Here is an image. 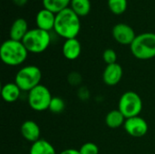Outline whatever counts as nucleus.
<instances>
[{
    "instance_id": "6ab92c4d",
    "label": "nucleus",
    "mask_w": 155,
    "mask_h": 154,
    "mask_svg": "<svg viewBox=\"0 0 155 154\" xmlns=\"http://www.w3.org/2000/svg\"><path fill=\"white\" fill-rule=\"evenodd\" d=\"M43 6L54 14L70 7L71 0H42Z\"/></svg>"
},
{
    "instance_id": "4be33fe9",
    "label": "nucleus",
    "mask_w": 155,
    "mask_h": 154,
    "mask_svg": "<svg viewBox=\"0 0 155 154\" xmlns=\"http://www.w3.org/2000/svg\"><path fill=\"white\" fill-rule=\"evenodd\" d=\"M79 152L81 154H98L99 148L94 143H86L81 146Z\"/></svg>"
},
{
    "instance_id": "423d86ee",
    "label": "nucleus",
    "mask_w": 155,
    "mask_h": 154,
    "mask_svg": "<svg viewBox=\"0 0 155 154\" xmlns=\"http://www.w3.org/2000/svg\"><path fill=\"white\" fill-rule=\"evenodd\" d=\"M143 109V101L138 93L135 92L124 93L120 100L118 110L124 114L125 119L139 116Z\"/></svg>"
},
{
    "instance_id": "412c9836",
    "label": "nucleus",
    "mask_w": 155,
    "mask_h": 154,
    "mask_svg": "<svg viewBox=\"0 0 155 154\" xmlns=\"http://www.w3.org/2000/svg\"><path fill=\"white\" fill-rule=\"evenodd\" d=\"M65 108L64 101L60 97H53L49 105V110L54 113H60Z\"/></svg>"
},
{
    "instance_id": "5701e85b",
    "label": "nucleus",
    "mask_w": 155,
    "mask_h": 154,
    "mask_svg": "<svg viewBox=\"0 0 155 154\" xmlns=\"http://www.w3.org/2000/svg\"><path fill=\"white\" fill-rule=\"evenodd\" d=\"M103 58L104 61L108 64H113L116 63L117 60V54L114 49L108 48L106 50H104V54H103Z\"/></svg>"
},
{
    "instance_id": "9b49d317",
    "label": "nucleus",
    "mask_w": 155,
    "mask_h": 154,
    "mask_svg": "<svg viewBox=\"0 0 155 154\" xmlns=\"http://www.w3.org/2000/svg\"><path fill=\"white\" fill-rule=\"evenodd\" d=\"M122 77H123V68L117 63L113 64H108L105 67L103 74V80L104 84L110 86H114L119 84Z\"/></svg>"
},
{
    "instance_id": "a211bd4d",
    "label": "nucleus",
    "mask_w": 155,
    "mask_h": 154,
    "mask_svg": "<svg viewBox=\"0 0 155 154\" xmlns=\"http://www.w3.org/2000/svg\"><path fill=\"white\" fill-rule=\"evenodd\" d=\"M70 8L79 16H85L91 11L90 0H71Z\"/></svg>"
},
{
    "instance_id": "dca6fc26",
    "label": "nucleus",
    "mask_w": 155,
    "mask_h": 154,
    "mask_svg": "<svg viewBox=\"0 0 155 154\" xmlns=\"http://www.w3.org/2000/svg\"><path fill=\"white\" fill-rule=\"evenodd\" d=\"M29 154H56V152L49 142L44 139H39L32 143Z\"/></svg>"
},
{
    "instance_id": "ddd939ff",
    "label": "nucleus",
    "mask_w": 155,
    "mask_h": 154,
    "mask_svg": "<svg viewBox=\"0 0 155 154\" xmlns=\"http://www.w3.org/2000/svg\"><path fill=\"white\" fill-rule=\"evenodd\" d=\"M21 134L27 142L34 143L40 139V128L35 122L28 120L21 125Z\"/></svg>"
},
{
    "instance_id": "393cba45",
    "label": "nucleus",
    "mask_w": 155,
    "mask_h": 154,
    "mask_svg": "<svg viewBox=\"0 0 155 154\" xmlns=\"http://www.w3.org/2000/svg\"><path fill=\"white\" fill-rule=\"evenodd\" d=\"M12 1L17 6H25L28 2V0H12Z\"/></svg>"
},
{
    "instance_id": "20e7f679",
    "label": "nucleus",
    "mask_w": 155,
    "mask_h": 154,
    "mask_svg": "<svg viewBox=\"0 0 155 154\" xmlns=\"http://www.w3.org/2000/svg\"><path fill=\"white\" fill-rule=\"evenodd\" d=\"M22 43L27 49L28 53L41 54L45 52L51 43L50 33L40 28L29 29Z\"/></svg>"
},
{
    "instance_id": "6e6552de",
    "label": "nucleus",
    "mask_w": 155,
    "mask_h": 154,
    "mask_svg": "<svg viewBox=\"0 0 155 154\" xmlns=\"http://www.w3.org/2000/svg\"><path fill=\"white\" fill-rule=\"evenodd\" d=\"M114 39L120 44L131 45L136 37L135 32L133 27L124 23L116 24L112 30Z\"/></svg>"
},
{
    "instance_id": "9d476101",
    "label": "nucleus",
    "mask_w": 155,
    "mask_h": 154,
    "mask_svg": "<svg viewBox=\"0 0 155 154\" xmlns=\"http://www.w3.org/2000/svg\"><path fill=\"white\" fill-rule=\"evenodd\" d=\"M55 15L56 14L43 7L41 10L37 12L35 16L36 27L47 32L54 30V23H55Z\"/></svg>"
},
{
    "instance_id": "2eb2a0df",
    "label": "nucleus",
    "mask_w": 155,
    "mask_h": 154,
    "mask_svg": "<svg viewBox=\"0 0 155 154\" xmlns=\"http://www.w3.org/2000/svg\"><path fill=\"white\" fill-rule=\"evenodd\" d=\"M21 90L15 83H7L1 89V95L5 102L15 103L20 96Z\"/></svg>"
},
{
    "instance_id": "7ed1b4c3",
    "label": "nucleus",
    "mask_w": 155,
    "mask_h": 154,
    "mask_svg": "<svg viewBox=\"0 0 155 154\" xmlns=\"http://www.w3.org/2000/svg\"><path fill=\"white\" fill-rule=\"evenodd\" d=\"M133 55L139 60H149L155 57V34L143 33L136 35L130 45Z\"/></svg>"
},
{
    "instance_id": "1a4fd4ad",
    "label": "nucleus",
    "mask_w": 155,
    "mask_h": 154,
    "mask_svg": "<svg viewBox=\"0 0 155 154\" xmlns=\"http://www.w3.org/2000/svg\"><path fill=\"white\" fill-rule=\"evenodd\" d=\"M124 127L125 132L129 135L136 138L144 136L148 132L147 122L140 116H135L126 119Z\"/></svg>"
},
{
    "instance_id": "4468645a",
    "label": "nucleus",
    "mask_w": 155,
    "mask_h": 154,
    "mask_svg": "<svg viewBox=\"0 0 155 154\" xmlns=\"http://www.w3.org/2000/svg\"><path fill=\"white\" fill-rule=\"evenodd\" d=\"M28 31L29 29L26 20L22 17L16 18L13 22L10 27V32H9L10 39L15 41H22Z\"/></svg>"
},
{
    "instance_id": "f3484780",
    "label": "nucleus",
    "mask_w": 155,
    "mask_h": 154,
    "mask_svg": "<svg viewBox=\"0 0 155 154\" xmlns=\"http://www.w3.org/2000/svg\"><path fill=\"white\" fill-rule=\"evenodd\" d=\"M125 120V117L119 110H113L107 113L105 117V123L109 128L116 129L124 125Z\"/></svg>"
},
{
    "instance_id": "b1692460",
    "label": "nucleus",
    "mask_w": 155,
    "mask_h": 154,
    "mask_svg": "<svg viewBox=\"0 0 155 154\" xmlns=\"http://www.w3.org/2000/svg\"><path fill=\"white\" fill-rule=\"evenodd\" d=\"M59 154H81L79 150H75V149H66L63 152H61Z\"/></svg>"
},
{
    "instance_id": "39448f33",
    "label": "nucleus",
    "mask_w": 155,
    "mask_h": 154,
    "mask_svg": "<svg viewBox=\"0 0 155 154\" xmlns=\"http://www.w3.org/2000/svg\"><path fill=\"white\" fill-rule=\"evenodd\" d=\"M42 79L41 70L35 65H26L22 67L15 74V83L21 91L30 92L40 84Z\"/></svg>"
},
{
    "instance_id": "f03ea898",
    "label": "nucleus",
    "mask_w": 155,
    "mask_h": 154,
    "mask_svg": "<svg viewBox=\"0 0 155 154\" xmlns=\"http://www.w3.org/2000/svg\"><path fill=\"white\" fill-rule=\"evenodd\" d=\"M27 54L28 51L22 41L8 39L0 47V58L5 64L9 66L22 64L27 58Z\"/></svg>"
},
{
    "instance_id": "0eeeda50",
    "label": "nucleus",
    "mask_w": 155,
    "mask_h": 154,
    "mask_svg": "<svg viewBox=\"0 0 155 154\" xmlns=\"http://www.w3.org/2000/svg\"><path fill=\"white\" fill-rule=\"evenodd\" d=\"M52 94L49 89L42 84L37 85L28 93V104L36 112H43L49 109L52 101Z\"/></svg>"
},
{
    "instance_id": "f8f14e48",
    "label": "nucleus",
    "mask_w": 155,
    "mask_h": 154,
    "mask_svg": "<svg viewBox=\"0 0 155 154\" xmlns=\"http://www.w3.org/2000/svg\"><path fill=\"white\" fill-rule=\"evenodd\" d=\"M81 51L82 46L77 38L66 39L62 47L63 54L68 60L77 59L81 54Z\"/></svg>"
},
{
    "instance_id": "f257e3e1",
    "label": "nucleus",
    "mask_w": 155,
    "mask_h": 154,
    "mask_svg": "<svg viewBox=\"0 0 155 154\" xmlns=\"http://www.w3.org/2000/svg\"><path fill=\"white\" fill-rule=\"evenodd\" d=\"M54 30L65 40L76 38L81 30L80 17L72 8L67 7L56 14Z\"/></svg>"
},
{
    "instance_id": "aec40b11",
    "label": "nucleus",
    "mask_w": 155,
    "mask_h": 154,
    "mask_svg": "<svg viewBox=\"0 0 155 154\" xmlns=\"http://www.w3.org/2000/svg\"><path fill=\"white\" fill-rule=\"evenodd\" d=\"M107 5L109 7V10L116 15H123L128 5V1L127 0H108Z\"/></svg>"
}]
</instances>
